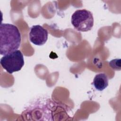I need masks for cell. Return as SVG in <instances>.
<instances>
[{"label": "cell", "instance_id": "obj_1", "mask_svg": "<svg viewBox=\"0 0 121 121\" xmlns=\"http://www.w3.org/2000/svg\"><path fill=\"white\" fill-rule=\"evenodd\" d=\"M21 41L18 28L9 23H1L0 26V54L6 55L19 47Z\"/></svg>", "mask_w": 121, "mask_h": 121}, {"label": "cell", "instance_id": "obj_2", "mask_svg": "<svg viewBox=\"0 0 121 121\" xmlns=\"http://www.w3.org/2000/svg\"><path fill=\"white\" fill-rule=\"evenodd\" d=\"M71 23L75 29L78 31H90L94 26L93 14L86 9L77 10L71 16Z\"/></svg>", "mask_w": 121, "mask_h": 121}, {"label": "cell", "instance_id": "obj_3", "mask_svg": "<svg viewBox=\"0 0 121 121\" xmlns=\"http://www.w3.org/2000/svg\"><path fill=\"white\" fill-rule=\"evenodd\" d=\"M0 63L8 73L12 74L22 68L24 65V56L20 50H17L4 55L1 58Z\"/></svg>", "mask_w": 121, "mask_h": 121}, {"label": "cell", "instance_id": "obj_4", "mask_svg": "<svg viewBox=\"0 0 121 121\" xmlns=\"http://www.w3.org/2000/svg\"><path fill=\"white\" fill-rule=\"evenodd\" d=\"M48 36V31L40 25H34L30 28L29 33V40L35 45H43L46 42Z\"/></svg>", "mask_w": 121, "mask_h": 121}, {"label": "cell", "instance_id": "obj_5", "mask_svg": "<svg viewBox=\"0 0 121 121\" xmlns=\"http://www.w3.org/2000/svg\"><path fill=\"white\" fill-rule=\"evenodd\" d=\"M109 79L107 76L103 73L96 74L93 81V85L95 88L99 91L105 89L108 86Z\"/></svg>", "mask_w": 121, "mask_h": 121}, {"label": "cell", "instance_id": "obj_6", "mask_svg": "<svg viewBox=\"0 0 121 121\" xmlns=\"http://www.w3.org/2000/svg\"><path fill=\"white\" fill-rule=\"evenodd\" d=\"M109 64L110 67L114 70H118V68H119V70L121 69V60L120 59L112 60L109 62Z\"/></svg>", "mask_w": 121, "mask_h": 121}]
</instances>
